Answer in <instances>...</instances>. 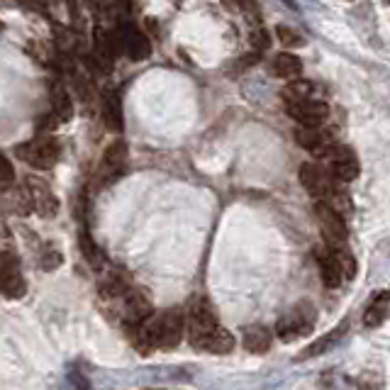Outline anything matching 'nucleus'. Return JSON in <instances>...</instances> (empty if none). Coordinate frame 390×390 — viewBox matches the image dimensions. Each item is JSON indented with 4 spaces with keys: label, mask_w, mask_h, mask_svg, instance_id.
Masks as SVG:
<instances>
[{
    "label": "nucleus",
    "mask_w": 390,
    "mask_h": 390,
    "mask_svg": "<svg viewBox=\"0 0 390 390\" xmlns=\"http://www.w3.org/2000/svg\"><path fill=\"white\" fill-rule=\"evenodd\" d=\"M300 183H303V188L315 197V200L327 202V205L334 207L342 217L351 210L349 195L337 185L339 180H334L332 173H329L325 166H320V164L315 161L303 164V166H300Z\"/></svg>",
    "instance_id": "1"
},
{
    "label": "nucleus",
    "mask_w": 390,
    "mask_h": 390,
    "mask_svg": "<svg viewBox=\"0 0 390 390\" xmlns=\"http://www.w3.org/2000/svg\"><path fill=\"white\" fill-rule=\"evenodd\" d=\"M317 325V310L315 305H310L307 300L298 303L288 315H283L276 325V337L281 342H295L303 339L307 334H312V329Z\"/></svg>",
    "instance_id": "2"
},
{
    "label": "nucleus",
    "mask_w": 390,
    "mask_h": 390,
    "mask_svg": "<svg viewBox=\"0 0 390 390\" xmlns=\"http://www.w3.org/2000/svg\"><path fill=\"white\" fill-rule=\"evenodd\" d=\"M185 320V329H188V339L193 347L202 342L212 329L219 327V320H217V312L215 307L210 305V300L205 298H195L193 303L188 307V315L183 317Z\"/></svg>",
    "instance_id": "3"
},
{
    "label": "nucleus",
    "mask_w": 390,
    "mask_h": 390,
    "mask_svg": "<svg viewBox=\"0 0 390 390\" xmlns=\"http://www.w3.org/2000/svg\"><path fill=\"white\" fill-rule=\"evenodd\" d=\"M18 156L25 164H30L32 168H42V171H47V168H52L54 164L59 161V156H62V147H59V142L54 139V137L42 134V137H35V139L25 142V144H20Z\"/></svg>",
    "instance_id": "4"
},
{
    "label": "nucleus",
    "mask_w": 390,
    "mask_h": 390,
    "mask_svg": "<svg viewBox=\"0 0 390 390\" xmlns=\"http://www.w3.org/2000/svg\"><path fill=\"white\" fill-rule=\"evenodd\" d=\"M327 161V171L332 173L334 180L339 183H351V180L359 178L361 173V164L356 151L347 144H329L327 151L322 154Z\"/></svg>",
    "instance_id": "5"
},
{
    "label": "nucleus",
    "mask_w": 390,
    "mask_h": 390,
    "mask_svg": "<svg viewBox=\"0 0 390 390\" xmlns=\"http://www.w3.org/2000/svg\"><path fill=\"white\" fill-rule=\"evenodd\" d=\"M183 329H185V320L183 312L178 307H171V310H164L161 315H154V334H156V349L171 351L180 344L183 339Z\"/></svg>",
    "instance_id": "6"
},
{
    "label": "nucleus",
    "mask_w": 390,
    "mask_h": 390,
    "mask_svg": "<svg viewBox=\"0 0 390 390\" xmlns=\"http://www.w3.org/2000/svg\"><path fill=\"white\" fill-rule=\"evenodd\" d=\"M315 217H317V222H320L322 237H325V244L327 246L347 244V239H349L347 219L339 215L334 207H329L327 202L315 200Z\"/></svg>",
    "instance_id": "7"
},
{
    "label": "nucleus",
    "mask_w": 390,
    "mask_h": 390,
    "mask_svg": "<svg viewBox=\"0 0 390 390\" xmlns=\"http://www.w3.org/2000/svg\"><path fill=\"white\" fill-rule=\"evenodd\" d=\"M285 113L300 122V127H320L329 117V105L317 98H303V101L285 103Z\"/></svg>",
    "instance_id": "8"
},
{
    "label": "nucleus",
    "mask_w": 390,
    "mask_h": 390,
    "mask_svg": "<svg viewBox=\"0 0 390 390\" xmlns=\"http://www.w3.org/2000/svg\"><path fill=\"white\" fill-rule=\"evenodd\" d=\"M0 293L10 300H20L27 293V283L22 278L18 259L10 251H0Z\"/></svg>",
    "instance_id": "9"
},
{
    "label": "nucleus",
    "mask_w": 390,
    "mask_h": 390,
    "mask_svg": "<svg viewBox=\"0 0 390 390\" xmlns=\"http://www.w3.org/2000/svg\"><path fill=\"white\" fill-rule=\"evenodd\" d=\"M25 190H27V197H30V207L40 217L49 219V217H54L59 212L57 195L52 193V188H49L42 178H35V176L27 178V188Z\"/></svg>",
    "instance_id": "10"
},
{
    "label": "nucleus",
    "mask_w": 390,
    "mask_h": 390,
    "mask_svg": "<svg viewBox=\"0 0 390 390\" xmlns=\"http://www.w3.org/2000/svg\"><path fill=\"white\" fill-rule=\"evenodd\" d=\"M125 166H127V144H125L122 139H115L105 149V154H103L98 178H101L103 183H113V180L125 171Z\"/></svg>",
    "instance_id": "11"
},
{
    "label": "nucleus",
    "mask_w": 390,
    "mask_h": 390,
    "mask_svg": "<svg viewBox=\"0 0 390 390\" xmlns=\"http://www.w3.org/2000/svg\"><path fill=\"white\" fill-rule=\"evenodd\" d=\"M120 303H122L120 307H122V320L127 327H137L139 322H144L147 317L151 315L149 298H147L144 293H139V290L127 288L122 298H120Z\"/></svg>",
    "instance_id": "12"
},
{
    "label": "nucleus",
    "mask_w": 390,
    "mask_h": 390,
    "mask_svg": "<svg viewBox=\"0 0 390 390\" xmlns=\"http://www.w3.org/2000/svg\"><path fill=\"white\" fill-rule=\"evenodd\" d=\"M120 44H122L120 49H125L127 57L134 59V62H142L151 54V44L144 37V32H139L132 25H125V30L120 32Z\"/></svg>",
    "instance_id": "13"
},
{
    "label": "nucleus",
    "mask_w": 390,
    "mask_h": 390,
    "mask_svg": "<svg viewBox=\"0 0 390 390\" xmlns=\"http://www.w3.org/2000/svg\"><path fill=\"white\" fill-rule=\"evenodd\" d=\"M315 259L320 263V276L327 288H339V285L344 283V276H342V268H339L337 259H334L332 251H329V246H317Z\"/></svg>",
    "instance_id": "14"
},
{
    "label": "nucleus",
    "mask_w": 390,
    "mask_h": 390,
    "mask_svg": "<svg viewBox=\"0 0 390 390\" xmlns=\"http://www.w3.org/2000/svg\"><path fill=\"white\" fill-rule=\"evenodd\" d=\"M295 142H298L305 151L317 154V156H322L329 147V137L320 127H298L295 130Z\"/></svg>",
    "instance_id": "15"
},
{
    "label": "nucleus",
    "mask_w": 390,
    "mask_h": 390,
    "mask_svg": "<svg viewBox=\"0 0 390 390\" xmlns=\"http://www.w3.org/2000/svg\"><path fill=\"white\" fill-rule=\"evenodd\" d=\"M241 344H244V349L251 351V354H266L273 344V332L268 327H261V325L246 327Z\"/></svg>",
    "instance_id": "16"
},
{
    "label": "nucleus",
    "mask_w": 390,
    "mask_h": 390,
    "mask_svg": "<svg viewBox=\"0 0 390 390\" xmlns=\"http://www.w3.org/2000/svg\"><path fill=\"white\" fill-rule=\"evenodd\" d=\"M234 344L237 342H234L232 334H229L224 327H217V329H212L195 349H202V351H207V354H229V351L234 349Z\"/></svg>",
    "instance_id": "17"
},
{
    "label": "nucleus",
    "mask_w": 390,
    "mask_h": 390,
    "mask_svg": "<svg viewBox=\"0 0 390 390\" xmlns=\"http://www.w3.org/2000/svg\"><path fill=\"white\" fill-rule=\"evenodd\" d=\"M388 312H390V295H388V290H381V293L371 300V305L366 307L364 325L366 327H381L383 322L388 320Z\"/></svg>",
    "instance_id": "18"
},
{
    "label": "nucleus",
    "mask_w": 390,
    "mask_h": 390,
    "mask_svg": "<svg viewBox=\"0 0 390 390\" xmlns=\"http://www.w3.org/2000/svg\"><path fill=\"white\" fill-rule=\"evenodd\" d=\"M347 329H349V322L344 320L342 325H339L337 329H332V332H327L325 337L322 339H317L315 344H312V347H307L303 354L298 356V361H303V359H312V356H320V354H325V351H329L334 347V344L339 342V339L344 337V334H347Z\"/></svg>",
    "instance_id": "19"
},
{
    "label": "nucleus",
    "mask_w": 390,
    "mask_h": 390,
    "mask_svg": "<svg viewBox=\"0 0 390 390\" xmlns=\"http://www.w3.org/2000/svg\"><path fill=\"white\" fill-rule=\"evenodd\" d=\"M103 120H105V127L110 132L122 130V105H120L117 93L108 91L103 96Z\"/></svg>",
    "instance_id": "20"
},
{
    "label": "nucleus",
    "mask_w": 390,
    "mask_h": 390,
    "mask_svg": "<svg viewBox=\"0 0 390 390\" xmlns=\"http://www.w3.org/2000/svg\"><path fill=\"white\" fill-rule=\"evenodd\" d=\"M52 115L57 122H69L71 115H74V105H71L69 91L62 84L52 86Z\"/></svg>",
    "instance_id": "21"
},
{
    "label": "nucleus",
    "mask_w": 390,
    "mask_h": 390,
    "mask_svg": "<svg viewBox=\"0 0 390 390\" xmlns=\"http://www.w3.org/2000/svg\"><path fill=\"white\" fill-rule=\"evenodd\" d=\"M271 71L276 76H281V79H298V76L303 74V62H300L295 54L283 52V54H278V57L273 59Z\"/></svg>",
    "instance_id": "22"
},
{
    "label": "nucleus",
    "mask_w": 390,
    "mask_h": 390,
    "mask_svg": "<svg viewBox=\"0 0 390 390\" xmlns=\"http://www.w3.org/2000/svg\"><path fill=\"white\" fill-rule=\"evenodd\" d=\"M329 251H332V256L337 259L339 268H342L344 281H351V278L356 276V259H354V254H351V249L347 244H334V246H329Z\"/></svg>",
    "instance_id": "23"
},
{
    "label": "nucleus",
    "mask_w": 390,
    "mask_h": 390,
    "mask_svg": "<svg viewBox=\"0 0 390 390\" xmlns=\"http://www.w3.org/2000/svg\"><path fill=\"white\" fill-rule=\"evenodd\" d=\"M81 251L86 254L88 263H91L93 268H103L105 266V254L101 251V246L96 244V241L91 239V234L84 232L81 234Z\"/></svg>",
    "instance_id": "24"
},
{
    "label": "nucleus",
    "mask_w": 390,
    "mask_h": 390,
    "mask_svg": "<svg viewBox=\"0 0 390 390\" xmlns=\"http://www.w3.org/2000/svg\"><path fill=\"white\" fill-rule=\"evenodd\" d=\"M312 91H315V86H312L310 81H295L293 79V84H288L283 88V98H285V103L303 101V98H312Z\"/></svg>",
    "instance_id": "25"
},
{
    "label": "nucleus",
    "mask_w": 390,
    "mask_h": 390,
    "mask_svg": "<svg viewBox=\"0 0 390 390\" xmlns=\"http://www.w3.org/2000/svg\"><path fill=\"white\" fill-rule=\"evenodd\" d=\"M15 185V168L10 159L0 151V190H10Z\"/></svg>",
    "instance_id": "26"
},
{
    "label": "nucleus",
    "mask_w": 390,
    "mask_h": 390,
    "mask_svg": "<svg viewBox=\"0 0 390 390\" xmlns=\"http://www.w3.org/2000/svg\"><path fill=\"white\" fill-rule=\"evenodd\" d=\"M276 35H278V40H281L283 47H303V44H305L303 35H300V32H295L293 27H288V25L278 27Z\"/></svg>",
    "instance_id": "27"
},
{
    "label": "nucleus",
    "mask_w": 390,
    "mask_h": 390,
    "mask_svg": "<svg viewBox=\"0 0 390 390\" xmlns=\"http://www.w3.org/2000/svg\"><path fill=\"white\" fill-rule=\"evenodd\" d=\"M239 8H241V13H244L251 22H256V25H259V8H256L254 0H241Z\"/></svg>",
    "instance_id": "28"
},
{
    "label": "nucleus",
    "mask_w": 390,
    "mask_h": 390,
    "mask_svg": "<svg viewBox=\"0 0 390 390\" xmlns=\"http://www.w3.org/2000/svg\"><path fill=\"white\" fill-rule=\"evenodd\" d=\"M359 390H381V383H378V378H373L371 373H364V376L359 378Z\"/></svg>",
    "instance_id": "29"
},
{
    "label": "nucleus",
    "mask_w": 390,
    "mask_h": 390,
    "mask_svg": "<svg viewBox=\"0 0 390 390\" xmlns=\"http://www.w3.org/2000/svg\"><path fill=\"white\" fill-rule=\"evenodd\" d=\"M251 42H254V47L266 49V47H268V35L261 30V27H256V32H254V35H251Z\"/></svg>",
    "instance_id": "30"
},
{
    "label": "nucleus",
    "mask_w": 390,
    "mask_h": 390,
    "mask_svg": "<svg viewBox=\"0 0 390 390\" xmlns=\"http://www.w3.org/2000/svg\"><path fill=\"white\" fill-rule=\"evenodd\" d=\"M0 32H3V22H0Z\"/></svg>",
    "instance_id": "31"
}]
</instances>
